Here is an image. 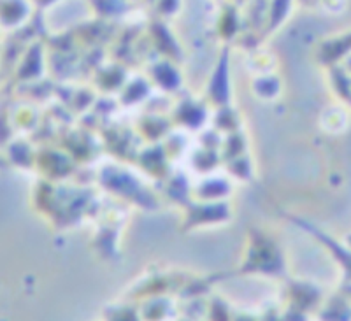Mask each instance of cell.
<instances>
[{
	"label": "cell",
	"instance_id": "cell-2",
	"mask_svg": "<svg viewBox=\"0 0 351 321\" xmlns=\"http://www.w3.org/2000/svg\"><path fill=\"white\" fill-rule=\"evenodd\" d=\"M4 165V158H0V167Z\"/></svg>",
	"mask_w": 351,
	"mask_h": 321
},
{
	"label": "cell",
	"instance_id": "cell-1",
	"mask_svg": "<svg viewBox=\"0 0 351 321\" xmlns=\"http://www.w3.org/2000/svg\"><path fill=\"white\" fill-rule=\"evenodd\" d=\"M32 0H0V32L20 30L32 18Z\"/></svg>",
	"mask_w": 351,
	"mask_h": 321
}]
</instances>
